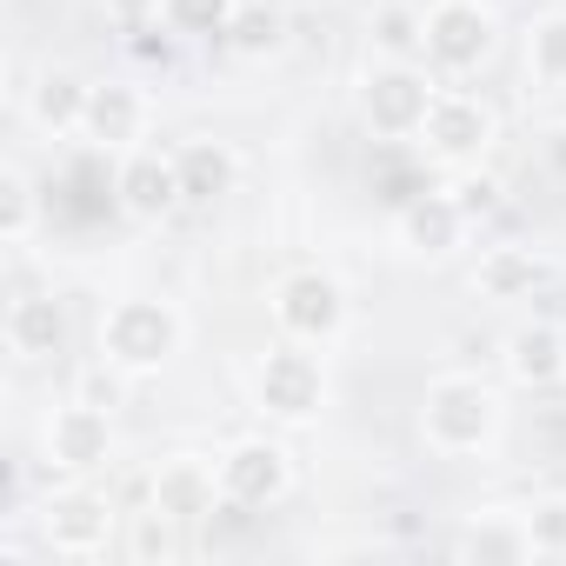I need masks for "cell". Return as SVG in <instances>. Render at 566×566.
I'll return each instance as SVG.
<instances>
[{
	"label": "cell",
	"instance_id": "obj_22",
	"mask_svg": "<svg viewBox=\"0 0 566 566\" xmlns=\"http://www.w3.org/2000/svg\"><path fill=\"white\" fill-rule=\"evenodd\" d=\"M220 41H227L233 61H273L280 48H287V14L266 8V0H240V14H233V28Z\"/></svg>",
	"mask_w": 566,
	"mask_h": 566
},
{
	"label": "cell",
	"instance_id": "obj_25",
	"mask_svg": "<svg viewBox=\"0 0 566 566\" xmlns=\"http://www.w3.org/2000/svg\"><path fill=\"white\" fill-rule=\"evenodd\" d=\"M240 14V0H160V21L180 41H220Z\"/></svg>",
	"mask_w": 566,
	"mask_h": 566
},
{
	"label": "cell",
	"instance_id": "obj_19",
	"mask_svg": "<svg viewBox=\"0 0 566 566\" xmlns=\"http://www.w3.org/2000/svg\"><path fill=\"white\" fill-rule=\"evenodd\" d=\"M174 167H180L187 207H213V200H227V193L240 187V154H233L227 140H213V134L180 140V147H174Z\"/></svg>",
	"mask_w": 566,
	"mask_h": 566
},
{
	"label": "cell",
	"instance_id": "obj_13",
	"mask_svg": "<svg viewBox=\"0 0 566 566\" xmlns=\"http://www.w3.org/2000/svg\"><path fill=\"white\" fill-rule=\"evenodd\" d=\"M220 460H200V453H167L154 473H147V506H160L167 520L180 526H207V513H220Z\"/></svg>",
	"mask_w": 566,
	"mask_h": 566
},
{
	"label": "cell",
	"instance_id": "obj_27",
	"mask_svg": "<svg viewBox=\"0 0 566 566\" xmlns=\"http://www.w3.org/2000/svg\"><path fill=\"white\" fill-rule=\"evenodd\" d=\"M447 193H453V200H460V213H467V220L480 227L486 213H500V193H506V187H500V174H486V167L473 160V167H453Z\"/></svg>",
	"mask_w": 566,
	"mask_h": 566
},
{
	"label": "cell",
	"instance_id": "obj_5",
	"mask_svg": "<svg viewBox=\"0 0 566 566\" xmlns=\"http://www.w3.org/2000/svg\"><path fill=\"white\" fill-rule=\"evenodd\" d=\"M114 526H120V506L101 486H81V480L54 486L41 500V513H34V533H41V546L54 559H101L107 539H114Z\"/></svg>",
	"mask_w": 566,
	"mask_h": 566
},
{
	"label": "cell",
	"instance_id": "obj_31",
	"mask_svg": "<svg viewBox=\"0 0 566 566\" xmlns=\"http://www.w3.org/2000/svg\"><path fill=\"white\" fill-rule=\"evenodd\" d=\"M539 160H546V174H553V180H566V120L539 134Z\"/></svg>",
	"mask_w": 566,
	"mask_h": 566
},
{
	"label": "cell",
	"instance_id": "obj_15",
	"mask_svg": "<svg viewBox=\"0 0 566 566\" xmlns=\"http://www.w3.org/2000/svg\"><path fill=\"white\" fill-rule=\"evenodd\" d=\"M467 233H473V220L460 213V200H453L447 187H420V193L400 207V247H407L413 260H447V253L467 247Z\"/></svg>",
	"mask_w": 566,
	"mask_h": 566
},
{
	"label": "cell",
	"instance_id": "obj_30",
	"mask_svg": "<svg viewBox=\"0 0 566 566\" xmlns=\"http://www.w3.org/2000/svg\"><path fill=\"white\" fill-rule=\"evenodd\" d=\"M101 8H107V21H114V34H154V28H167L160 21V0H101Z\"/></svg>",
	"mask_w": 566,
	"mask_h": 566
},
{
	"label": "cell",
	"instance_id": "obj_18",
	"mask_svg": "<svg viewBox=\"0 0 566 566\" xmlns=\"http://www.w3.org/2000/svg\"><path fill=\"white\" fill-rule=\"evenodd\" d=\"M0 340H8L14 360H54L67 347V314L54 294H14L8 321H0Z\"/></svg>",
	"mask_w": 566,
	"mask_h": 566
},
{
	"label": "cell",
	"instance_id": "obj_23",
	"mask_svg": "<svg viewBox=\"0 0 566 566\" xmlns=\"http://www.w3.org/2000/svg\"><path fill=\"white\" fill-rule=\"evenodd\" d=\"M526 87L566 94V8H553L526 28Z\"/></svg>",
	"mask_w": 566,
	"mask_h": 566
},
{
	"label": "cell",
	"instance_id": "obj_10",
	"mask_svg": "<svg viewBox=\"0 0 566 566\" xmlns=\"http://www.w3.org/2000/svg\"><path fill=\"white\" fill-rule=\"evenodd\" d=\"M147 127H154V94H147L140 81H94L81 147H94V154L120 160V154L147 147Z\"/></svg>",
	"mask_w": 566,
	"mask_h": 566
},
{
	"label": "cell",
	"instance_id": "obj_4",
	"mask_svg": "<svg viewBox=\"0 0 566 566\" xmlns=\"http://www.w3.org/2000/svg\"><path fill=\"white\" fill-rule=\"evenodd\" d=\"M253 407H260L266 420H287V427L314 420V413L327 407V367H321V347H301V340L266 347L260 367H253Z\"/></svg>",
	"mask_w": 566,
	"mask_h": 566
},
{
	"label": "cell",
	"instance_id": "obj_17",
	"mask_svg": "<svg viewBox=\"0 0 566 566\" xmlns=\"http://www.w3.org/2000/svg\"><path fill=\"white\" fill-rule=\"evenodd\" d=\"M539 287H546V253H533L520 240L480 247V260H473V294L480 301H533Z\"/></svg>",
	"mask_w": 566,
	"mask_h": 566
},
{
	"label": "cell",
	"instance_id": "obj_11",
	"mask_svg": "<svg viewBox=\"0 0 566 566\" xmlns=\"http://www.w3.org/2000/svg\"><path fill=\"white\" fill-rule=\"evenodd\" d=\"M114 207H120L127 220H140V227H160L174 207H187L174 154H160V147L120 154V160H114Z\"/></svg>",
	"mask_w": 566,
	"mask_h": 566
},
{
	"label": "cell",
	"instance_id": "obj_24",
	"mask_svg": "<svg viewBox=\"0 0 566 566\" xmlns=\"http://www.w3.org/2000/svg\"><path fill=\"white\" fill-rule=\"evenodd\" d=\"M41 187H34V174L21 167V160H8L0 167V240L8 247H28L34 233H41Z\"/></svg>",
	"mask_w": 566,
	"mask_h": 566
},
{
	"label": "cell",
	"instance_id": "obj_14",
	"mask_svg": "<svg viewBox=\"0 0 566 566\" xmlns=\"http://www.w3.org/2000/svg\"><path fill=\"white\" fill-rule=\"evenodd\" d=\"M87 101H94V81H81L74 67H41L28 107H21V120H28L41 140H81V134H87Z\"/></svg>",
	"mask_w": 566,
	"mask_h": 566
},
{
	"label": "cell",
	"instance_id": "obj_9",
	"mask_svg": "<svg viewBox=\"0 0 566 566\" xmlns=\"http://www.w3.org/2000/svg\"><path fill=\"white\" fill-rule=\"evenodd\" d=\"M41 460L54 473H94L114 460V407H94V400H61L48 420H41Z\"/></svg>",
	"mask_w": 566,
	"mask_h": 566
},
{
	"label": "cell",
	"instance_id": "obj_29",
	"mask_svg": "<svg viewBox=\"0 0 566 566\" xmlns=\"http://www.w3.org/2000/svg\"><path fill=\"white\" fill-rule=\"evenodd\" d=\"M127 380H134L127 367H114V360L94 354V367H81V387H74V394L94 400V407H120V400H127Z\"/></svg>",
	"mask_w": 566,
	"mask_h": 566
},
{
	"label": "cell",
	"instance_id": "obj_16",
	"mask_svg": "<svg viewBox=\"0 0 566 566\" xmlns=\"http://www.w3.org/2000/svg\"><path fill=\"white\" fill-rule=\"evenodd\" d=\"M500 367H506V380L526 387V394L566 380V327H559V321H526V327H513V334L500 340Z\"/></svg>",
	"mask_w": 566,
	"mask_h": 566
},
{
	"label": "cell",
	"instance_id": "obj_1",
	"mask_svg": "<svg viewBox=\"0 0 566 566\" xmlns=\"http://www.w3.org/2000/svg\"><path fill=\"white\" fill-rule=\"evenodd\" d=\"M420 440L440 460H467L486 453L500 440V394L480 374H440L420 394Z\"/></svg>",
	"mask_w": 566,
	"mask_h": 566
},
{
	"label": "cell",
	"instance_id": "obj_6",
	"mask_svg": "<svg viewBox=\"0 0 566 566\" xmlns=\"http://www.w3.org/2000/svg\"><path fill=\"white\" fill-rule=\"evenodd\" d=\"M433 94H440V74L427 61H380L360 87V120L374 140H413Z\"/></svg>",
	"mask_w": 566,
	"mask_h": 566
},
{
	"label": "cell",
	"instance_id": "obj_8",
	"mask_svg": "<svg viewBox=\"0 0 566 566\" xmlns=\"http://www.w3.org/2000/svg\"><path fill=\"white\" fill-rule=\"evenodd\" d=\"M493 41H500V21L486 0H433L427 8V67L460 81V74H480L493 61Z\"/></svg>",
	"mask_w": 566,
	"mask_h": 566
},
{
	"label": "cell",
	"instance_id": "obj_20",
	"mask_svg": "<svg viewBox=\"0 0 566 566\" xmlns=\"http://www.w3.org/2000/svg\"><path fill=\"white\" fill-rule=\"evenodd\" d=\"M453 553H460V559H539V553H533V526H526V513H513V506L473 513L467 533L453 539Z\"/></svg>",
	"mask_w": 566,
	"mask_h": 566
},
{
	"label": "cell",
	"instance_id": "obj_2",
	"mask_svg": "<svg viewBox=\"0 0 566 566\" xmlns=\"http://www.w3.org/2000/svg\"><path fill=\"white\" fill-rule=\"evenodd\" d=\"M180 347H187V314L174 301H154V294L114 301L101 314V334H94V354L127 367V374H160Z\"/></svg>",
	"mask_w": 566,
	"mask_h": 566
},
{
	"label": "cell",
	"instance_id": "obj_21",
	"mask_svg": "<svg viewBox=\"0 0 566 566\" xmlns=\"http://www.w3.org/2000/svg\"><path fill=\"white\" fill-rule=\"evenodd\" d=\"M367 41L380 61H420L427 54V8H407V0H380L367 14Z\"/></svg>",
	"mask_w": 566,
	"mask_h": 566
},
{
	"label": "cell",
	"instance_id": "obj_12",
	"mask_svg": "<svg viewBox=\"0 0 566 566\" xmlns=\"http://www.w3.org/2000/svg\"><path fill=\"white\" fill-rule=\"evenodd\" d=\"M287 486H294V460H287V447H280V440H233L220 453V493L233 506H247V513L280 506V500H287Z\"/></svg>",
	"mask_w": 566,
	"mask_h": 566
},
{
	"label": "cell",
	"instance_id": "obj_26",
	"mask_svg": "<svg viewBox=\"0 0 566 566\" xmlns=\"http://www.w3.org/2000/svg\"><path fill=\"white\" fill-rule=\"evenodd\" d=\"M127 553H134V559H180V553H187V546H180V520H167L160 506L127 513Z\"/></svg>",
	"mask_w": 566,
	"mask_h": 566
},
{
	"label": "cell",
	"instance_id": "obj_7",
	"mask_svg": "<svg viewBox=\"0 0 566 566\" xmlns=\"http://www.w3.org/2000/svg\"><path fill=\"white\" fill-rule=\"evenodd\" d=\"M493 134H500L493 107H486L480 94H467V87H447V81H440V94H433V107H427V120H420L413 147H420L433 167H473V160L493 147Z\"/></svg>",
	"mask_w": 566,
	"mask_h": 566
},
{
	"label": "cell",
	"instance_id": "obj_3",
	"mask_svg": "<svg viewBox=\"0 0 566 566\" xmlns=\"http://www.w3.org/2000/svg\"><path fill=\"white\" fill-rule=\"evenodd\" d=\"M266 314L280 327V340H301V347H334L347 334V287L321 266H294L273 280Z\"/></svg>",
	"mask_w": 566,
	"mask_h": 566
},
{
	"label": "cell",
	"instance_id": "obj_28",
	"mask_svg": "<svg viewBox=\"0 0 566 566\" xmlns=\"http://www.w3.org/2000/svg\"><path fill=\"white\" fill-rule=\"evenodd\" d=\"M526 526H533V553L539 559H566V493H546L526 506Z\"/></svg>",
	"mask_w": 566,
	"mask_h": 566
}]
</instances>
